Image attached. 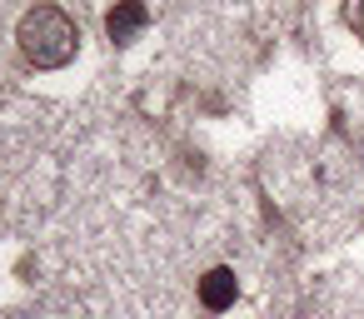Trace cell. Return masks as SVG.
<instances>
[{
  "mask_svg": "<svg viewBox=\"0 0 364 319\" xmlns=\"http://www.w3.org/2000/svg\"><path fill=\"white\" fill-rule=\"evenodd\" d=\"M16 40L36 70H65L80 50V26L60 6H31L16 26Z\"/></svg>",
  "mask_w": 364,
  "mask_h": 319,
  "instance_id": "6da1fadb",
  "label": "cell"
},
{
  "mask_svg": "<svg viewBox=\"0 0 364 319\" xmlns=\"http://www.w3.org/2000/svg\"><path fill=\"white\" fill-rule=\"evenodd\" d=\"M145 26H150V6H145V0H115V11L105 16V36L115 45H130Z\"/></svg>",
  "mask_w": 364,
  "mask_h": 319,
  "instance_id": "7a4b0ae2",
  "label": "cell"
},
{
  "mask_svg": "<svg viewBox=\"0 0 364 319\" xmlns=\"http://www.w3.org/2000/svg\"><path fill=\"white\" fill-rule=\"evenodd\" d=\"M235 299H240V279H235V269H230V264H215V269H205V274H200V304H205L210 314L230 309Z\"/></svg>",
  "mask_w": 364,
  "mask_h": 319,
  "instance_id": "3957f363",
  "label": "cell"
},
{
  "mask_svg": "<svg viewBox=\"0 0 364 319\" xmlns=\"http://www.w3.org/2000/svg\"><path fill=\"white\" fill-rule=\"evenodd\" d=\"M344 21H349V31L364 40V0H344Z\"/></svg>",
  "mask_w": 364,
  "mask_h": 319,
  "instance_id": "277c9868",
  "label": "cell"
}]
</instances>
